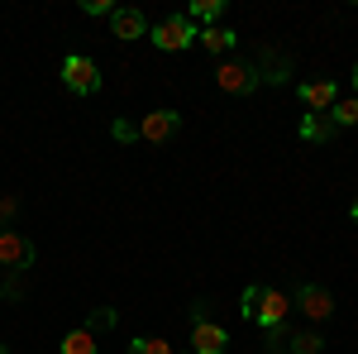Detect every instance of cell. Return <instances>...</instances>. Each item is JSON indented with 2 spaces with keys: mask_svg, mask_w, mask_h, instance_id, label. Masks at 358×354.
I'll return each instance as SVG.
<instances>
[{
  "mask_svg": "<svg viewBox=\"0 0 358 354\" xmlns=\"http://www.w3.org/2000/svg\"><path fill=\"white\" fill-rule=\"evenodd\" d=\"M330 135H334L330 115H306V120H301V139H306V144H325Z\"/></svg>",
  "mask_w": 358,
  "mask_h": 354,
  "instance_id": "obj_13",
  "label": "cell"
},
{
  "mask_svg": "<svg viewBox=\"0 0 358 354\" xmlns=\"http://www.w3.org/2000/svg\"><path fill=\"white\" fill-rule=\"evenodd\" d=\"M196 34H201V29L192 25V15H167V20L153 25V43H158L163 53H182V48L196 43Z\"/></svg>",
  "mask_w": 358,
  "mask_h": 354,
  "instance_id": "obj_3",
  "label": "cell"
},
{
  "mask_svg": "<svg viewBox=\"0 0 358 354\" xmlns=\"http://www.w3.org/2000/svg\"><path fill=\"white\" fill-rule=\"evenodd\" d=\"M0 301H5V287H0Z\"/></svg>",
  "mask_w": 358,
  "mask_h": 354,
  "instance_id": "obj_24",
  "label": "cell"
},
{
  "mask_svg": "<svg viewBox=\"0 0 358 354\" xmlns=\"http://www.w3.org/2000/svg\"><path fill=\"white\" fill-rule=\"evenodd\" d=\"M354 86H358V62H354Z\"/></svg>",
  "mask_w": 358,
  "mask_h": 354,
  "instance_id": "obj_23",
  "label": "cell"
},
{
  "mask_svg": "<svg viewBox=\"0 0 358 354\" xmlns=\"http://www.w3.org/2000/svg\"><path fill=\"white\" fill-rule=\"evenodd\" d=\"M224 345H229V335L206 316V301H196L192 306V354H224Z\"/></svg>",
  "mask_w": 358,
  "mask_h": 354,
  "instance_id": "obj_5",
  "label": "cell"
},
{
  "mask_svg": "<svg viewBox=\"0 0 358 354\" xmlns=\"http://www.w3.org/2000/svg\"><path fill=\"white\" fill-rule=\"evenodd\" d=\"M86 15H115L110 0H86Z\"/></svg>",
  "mask_w": 358,
  "mask_h": 354,
  "instance_id": "obj_21",
  "label": "cell"
},
{
  "mask_svg": "<svg viewBox=\"0 0 358 354\" xmlns=\"http://www.w3.org/2000/svg\"><path fill=\"white\" fill-rule=\"evenodd\" d=\"M129 354H172V345H167V340H148V335H138L134 345H129Z\"/></svg>",
  "mask_w": 358,
  "mask_h": 354,
  "instance_id": "obj_17",
  "label": "cell"
},
{
  "mask_svg": "<svg viewBox=\"0 0 358 354\" xmlns=\"http://www.w3.org/2000/svg\"><path fill=\"white\" fill-rule=\"evenodd\" d=\"M354 220H358V196H354Z\"/></svg>",
  "mask_w": 358,
  "mask_h": 354,
  "instance_id": "obj_22",
  "label": "cell"
},
{
  "mask_svg": "<svg viewBox=\"0 0 358 354\" xmlns=\"http://www.w3.org/2000/svg\"><path fill=\"white\" fill-rule=\"evenodd\" d=\"M15 211H20V196H0V230L15 220Z\"/></svg>",
  "mask_w": 358,
  "mask_h": 354,
  "instance_id": "obj_20",
  "label": "cell"
},
{
  "mask_svg": "<svg viewBox=\"0 0 358 354\" xmlns=\"http://www.w3.org/2000/svg\"><path fill=\"white\" fill-rule=\"evenodd\" d=\"M34 259H38V249H34L29 235H20V230H0V268L24 273V268H34Z\"/></svg>",
  "mask_w": 358,
  "mask_h": 354,
  "instance_id": "obj_6",
  "label": "cell"
},
{
  "mask_svg": "<svg viewBox=\"0 0 358 354\" xmlns=\"http://www.w3.org/2000/svg\"><path fill=\"white\" fill-rule=\"evenodd\" d=\"M244 316H248V321H258L263 335H268V330H282V326H287V316H292V297L277 292V287H248V292H244Z\"/></svg>",
  "mask_w": 358,
  "mask_h": 354,
  "instance_id": "obj_1",
  "label": "cell"
},
{
  "mask_svg": "<svg viewBox=\"0 0 358 354\" xmlns=\"http://www.w3.org/2000/svg\"><path fill=\"white\" fill-rule=\"evenodd\" d=\"M258 82H263V72L253 62H239V57H224L215 67V86L224 96H248V91H258Z\"/></svg>",
  "mask_w": 358,
  "mask_h": 354,
  "instance_id": "obj_2",
  "label": "cell"
},
{
  "mask_svg": "<svg viewBox=\"0 0 358 354\" xmlns=\"http://www.w3.org/2000/svg\"><path fill=\"white\" fill-rule=\"evenodd\" d=\"M187 354H192V350H187Z\"/></svg>",
  "mask_w": 358,
  "mask_h": 354,
  "instance_id": "obj_26",
  "label": "cell"
},
{
  "mask_svg": "<svg viewBox=\"0 0 358 354\" xmlns=\"http://www.w3.org/2000/svg\"><path fill=\"white\" fill-rule=\"evenodd\" d=\"M57 354H96V335H91L86 326L67 330V335H62V350H57Z\"/></svg>",
  "mask_w": 358,
  "mask_h": 354,
  "instance_id": "obj_12",
  "label": "cell"
},
{
  "mask_svg": "<svg viewBox=\"0 0 358 354\" xmlns=\"http://www.w3.org/2000/svg\"><path fill=\"white\" fill-rule=\"evenodd\" d=\"M106 326H120V311H115V306H101V311L86 321V330H91V335H96V330H106Z\"/></svg>",
  "mask_w": 358,
  "mask_h": 354,
  "instance_id": "obj_18",
  "label": "cell"
},
{
  "mask_svg": "<svg viewBox=\"0 0 358 354\" xmlns=\"http://www.w3.org/2000/svg\"><path fill=\"white\" fill-rule=\"evenodd\" d=\"M110 34L124 39V43H129V39H143V34H148V15H143V10H115L110 15Z\"/></svg>",
  "mask_w": 358,
  "mask_h": 354,
  "instance_id": "obj_10",
  "label": "cell"
},
{
  "mask_svg": "<svg viewBox=\"0 0 358 354\" xmlns=\"http://www.w3.org/2000/svg\"><path fill=\"white\" fill-rule=\"evenodd\" d=\"M110 135L120 139V144H134V139H138V125H134V120H115Z\"/></svg>",
  "mask_w": 358,
  "mask_h": 354,
  "instance_id": "obj_19",
  "label": "cell"
},
{
  "mask_svg": "<svg viewBox=\"0 0 358 354\" xmlns=\"http://www.w3.org/2000/svg\"><path fill=\"white\" fill-rule=\"evenodd\" d=\"M0 354H10V350H5V345H0Z\"/></svg>",
  "mask_w": 358,
  "mask_h": 354,
  "instance_id": "obj_25",
  "label": "cell"
},
{
  "mask_svg": "<svg viewBox=\"0 0 358 354\" xmlns=\"http://www.w3.org/2000/svg\"><path fill=\"white\" fill-rule=\"evenodd\" d=\"M292 311H306L310 321H330L334 316V297L320 287V282H301L296 297H292Z\"/></svg>",
  "mask_w": 358,
  "mask_h": 354,
  "instance_id": "obj_7",
  "label": "cell"
},
{
  "mask_svg": "<svg viewBox=\"0 0 358 354\" xmlns=\"http://www.w3.org/2000/svg\"><path fill=\"white\" fill-rule=\"evenodd\" d=\"M62 86L77 91V96H96L101 91V67L86 53H67L62 57Z\"/></svg>",
  "mask_w": 358,
  "mask_h": 354,
  "instance_id": "obj_4",
  "label": "cell"
},
{
  "mask_svg": "<svg viewBox=\"0 0 358 354\" xmlns=\"http://www.w3.org/2000/svg\"><path fill=\"white\" fill-rule=\"evenodd\" d=\"M296 96H301V106L315 115V110H330L334 101H339V82H334V77H315V82L296 86Z\"/></svg>",
  "mask_w": 358,
  "mask_h": 354,
  "instance_id": "obj_8",
  "label": "cell"
},
{
  "mask_svg": "<svg viewBox=\"0 0 358 354\" xmlns=\"http://www.w3.org/2000/svg\"><path fill=\"white\" fill-rule=\"evenodd\" d=\"M177 125H182V115H177V110H153V115H143V120H138V139L163 144V139L177 135Z\"/></svg>",
  "mask_w": 358,
  "mask_h": 354,
  "instance_id": "obj_9",
  "label": "cell"
},
{
  "mask_svg": "<svg viewBox=\"0 0 358 354\" xmlns=\"http://www.w3.org/2000/svg\"><path fill=\"white\" fill-rule=\"evenodd\" d=\"M215 20H220V0H196L192 5V25H215Z\"/></svg>",
  "mask_w": 358,
  "mask_h": 354,
  "instance_id": "obj_16",
  "label": "cell"
},
{
  "mask_svg": "<svg viewBox=\"0 0 358 354\" xmlns=\"http://www.w3.org/2000/svg\"><path fill=\"white\" fill-rule=\"evenodd\" d=\"M196 39H201V48H206V53H215V57H224L229 48H234V29H224V25H210V29H201Z\"/></svg>",
  "mask_w": 358,
  "mask_h": 354,
  "instance_id": "obj_11",
  "label": "cell"
},
{
  "mask_svg": "<svg viewBox=\"0 0 358 354\" xmlns=\"http://www.w3.org/2000/svg\"><path fill=\"white\" fill-rule=\"evenodd\" d=\"M325 115H330V125H358V96H339Z\"/></svg>",
  "mask_w": 358,
  "mask_h": 354,
  "instance_id": "obj_14",
  "label": "cell"
},
{
  "mask_svg": "<svg viewBox=\"0 0 358 354\" xmlns=\"http://www.w3.org/2000/svg\"><path fill=\"white\" fill-rule=\"evenodd\" d=\"M287 350H292V354H320V350H325V340H320L315 330H296V335L287 340Z\"/></svg>",
  "mask_w": 358,
  "mask_h": 354,
  "instance_id": "obj_15",
  "label": "cell"
}]
</instances>
